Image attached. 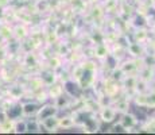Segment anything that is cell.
Listing matches in <instances>:
<instances>
[{
    "label": "cell",
    "mask_w": 155,
    "mask_h": 135,
    "mask_svg": "<svg viewBox=\"0 0 155 135\" xmlns=\"http://www.w3.org/2000/svg\"><path fill=\"white\" fill-rule=\"evenodd\" d=\"M14 124H15V120H14V119H10V118H8L4 123H2V124H0V133H5V134L14 133Z\"/></svg>",
    "instance_id": "20"
},
{
    "label": "cell",
    "mask_w": 155,
    "mask_h": 135,
    "mask_svg": "<svg viewBox=\"0 0 155 135\" xmlns=\"http://www.w3.org/2000/svg\"><path fill=\"white\" fill-rule=\"evenodd\" d=\"M7 119H8L7 112H5V111H3V110H0V124H2V123H4Z\"/></svg>",
    "instance_id": "24"
},
{
    "label": "cell",
    "mask_w": 155,
    "mask_h": 135,
    "mask_svg": "<svg viewBox=\"0 0 155 135\" xmlns=\"http://www.w3.org/2000/svg\"><path fill=\"white\" fill-rule=\"evenodd\" d=\"M12 34H14L15 39L22 42L28 38V30L25 23H20V25H16L15 27H12Z\"/></svg>",
    "instance_id": "10"
},
{
    "label": "cell",
    "mask_w": 155,
    "mask_h": 135,
    "mask_svg": "<svg viewBox=\"0 0 155 135\" xmlns=\"http://www.w3.org/2000/svg\"><path fill=\"white\" fill-rule=\"evenodd\" d=\"M2 81H3V80H2V79H0V88H2Z\"/></svg>",
    "instance_id": "25"
},
{
    "label": "cell",
    "mask_w": 155,
    "mask_h": 135,
    "mask_svg": "<svg viewBox=\"0 0 155 135\" xmlns=\"http://www.w3.org/2000/svg\"><path fill=\"white\" fill-rule=\"evenodd\" d=\"M119 123L126 128L127 133H131V131H132L134 128L139 124V120H138V118H136L135 113H132V112L128 111V112H124V113H121L120 115Z\"/></svg>",
    "instance_id": "2"
},
{
    "label": "cell",
    "mask_w": 155,
    "mask_h": 135,
    "mask_svg": "<svg viewBox=\"0 0 155 135\" xmlns=\"http://www.w3.org/2000/svg\"><path fill=\"white\" fill-rule=\"evenodd\" d=\"M91 2H93V3H94V2H97V0H91Z\"/></svg>",
    "instance_id": "27"
},
{
    "label": "cell",
    "mask_w": 155,
    "mask_h": 135,
    "mask_svg": "<svg viewBox=\"0 0 155 135\" xmlns=\"http://www.w3.org/2000/svg\"><path fill=\"white\" fill-rule=\"evenodd\" d=\"M46 91H47L49 99L54 100V99H57L58 96H61L64 93V84H59V83H57V81H54L53 84L46 86Z\"/></svg>",
    "instance_id": "8"
},
{
    "label": "cell",
    "mask_w": 155,
    "mask_h": 135,
    "mask_svg": "<svg viewBox=\"0 0 155 135\" xmlns=\"http://www.w3.org/2000/svg\"><path fill=\"white\" fill-rule=\"evenodd\" d=\"M146 108H155V91L146 92V100H144Z\"/></svg>",
    "instance_id": "21"
},
{
    "label": "cell",
    "mask_w": 155,
    "mask_h": 135,
    "mask_svg": "<svg viewBox=\"0 0 155 135\" xmlns=\"http://www.w3.org/2000/svg\"><path fill=\"white\" fill-rule=\"evenodd\" d=\"M111 53L108 45L105 42H100V43H96V46L93 47V56L96 57L97 59H104L108 54Z\"/></svg>",
    "instance_id": "11"
},
{
    "label": "cell",
    "mask_w": 155,
    "mask_h": 135,
    "mask_svg": "<svg viewBox=\"0 0 155 135\" xmlns=\"http://www.w3.org/2000/svg\"><path fill=\"white\" fill-rule=\"evenodd\" d=\"M116 110L113 108V106H104V107H100V112H99V116H100V122L103 123H113L116 119Z\"/></svg>",
    "instance_id": "4"
},
{
    "label": "cell",
    "mask_w": 155,
    "mask_h": 135,
    "mask_svg": "<svg viewBox=\"0 0 155 135\" xmlns=\"http://www.w3.org/2000/svg\"><path fill=\"white\" fill-rule=\"evenodd\" d=\"M7 93L10 96V99H12V100H20L27 93V89L23 85H19V84H12L11 86H8Z\"/></svg>",
    "instance_id": "7"
},
{
    "label": "cell",
    "mask_w": 155,
    "mask_h": 135,
    "mask_svg": "<svg viewBox=\"0 0 155 135\" xmlns=\"http://www.w3.org/2000/svg\"><path fill=\"white\" fill-rule=\"evenodd\" d=\"M39 122H41L42 128L45 131H47V133H55V131L59 128V118H58V115L50 116V118H46V119L39 120Z\"/></svg>",
    "instance_id": "6"
},
{
    "label": "cell",
    "mask_w": 155,
    "mask_h": 135,
    "mask_svg": "<svg viewBox=\"0 0 155 135\" xmlns=\"http://www.w3.org/2000/svg\"><path fill=\"white\" fill-rule=\"evenodd\" d=\"M2 25H3V20H2V19H0V26H2Z\"/></svg>",
    "instance_id": "26"
},
{
    "label": "cell",
    "mask_w": 155,
    "mask_h": 135,
    "mask_svg": "<svg viewBox=\"0 0 155 135\" xmlns=\"http://www.w3.org/2000/svg\"><path fill=\"white\" fill-rule=\"evenodd\" d=\"M148 39V32L146 31L144 29H135V32H134V42H139V43H143Z\"/></svg>",
    "instance_id": "18"
},
{
    "label": "cell",
    "mask_w": 155,
    "mask_h": 135,
    "mask_svg": "<svg viewBox=\"0 0 155 135\" xmlns=\"http://www.w3.org/2000/svg\"><path fill=\"white\" fill-rule=\"evenodd\" d=\"M58 112H59V110L54 103H50V104L43 103L42 107H41V110H39V112H38V115L35 116V118H37L38 120H43V119L50 118V116L58 115Z\"/></svg>",
    "instance_id": "3"
},
{
    "label": "cell",
    "mask_w": 155,
    "mask_h": 135,
    "mask_svg": "<svg viewBox=\"0 0 155 135\" xmlns=\"http://www.w3.org/2000/svg\"><path fill=\"white\" fill-rule=\"evenodd\" d=\"M121 89V85L120 83H117V81L112 80L111 77H109L108 80L104 81V86H103V93L111 96V97L115 99V96L119 95V92H120Z\"/></svg>",
    "instance_id": "5"
},
{
    "label": "cell",
    "mask_w": 155,
    "mask_h": 135,
    "mask_svg": "<svg viewBox=\"0 0 155 135\" xmlns=\"http://www.w3.org/2000/svg\"><path fill=\"white\" fill-rule=\"evenodd\" d=\"M112 106L116 110V112H120V113L128 112V110H130V99L128 97H119L117 100H113Z\"/></svg>",
    "instance_id": "13"
},
{
    "label": "cell",
    "mask_w": 155,
    "mask_h": 135,
    "mask_svg": "<svg viewBox=\"0 0 155 135\" xmlns=\"http://www.w3.org/2000/svg\"><path fill=\"white\" fill-rule=\"evenodd\" d=\"M109 133H127V131L120 123H117V124H115L111 130H109Z\"/></svg>",
    "instance_id": "23"
},
{
    "label": "cell",
    "mask_w": 155,
    "mask_h": 135,
    "mask_svg": "<svg viewBox=\"0 0 155 135\" xmlns=\"http://www.w3.org/2000/svg\"><path fill=\"white\" fill-rule=\"evenodd\" d=\"M62 66V57L61 56H53L50 57V59L47 61V68L53 69V70H57Z\"/></svg>",
    "instance_id": "19"
},
{
    "label": "cell",
    "mask_w": 155,
    "mask_h": 135,
    "mask_svg": "<svg viewBox=\"0 0 155 135\" xmlns=\"http://www.w3.org/2000/svg\"><path fill=\"white\" fill-rule=\"evenodd\" d=\"M7 116L10 119H14V120H16V119L19 118H23L22 115V103H19V101H12V104L10 106V108H8L7 111Z\"/></svg>",
    "instance_id": "9"
},
{
    "label": "cell",
    "mask_w": 155,
    "mask_h": 135,
    "mask_svg": "<svg viewBox=\"0 0 155 135\" xmlns=\"http://www.w3.org/2000/svg\"><path fill=\"white\" fill-rule=\"evenodd\" d=\"M14 133L15 134H25V133H27V120H25V118H19V119H16V120H15Z\"/></svg>",
    "instance_id": "17"
},
{
    "label": "cell",
    "mask_w": 155,
    "mask_h": 135,
    "mask_svg": "<svg viewBox=\"0 0 155 135\" xmlns=\"http://www.w3.org/2000/svg\"><path fill=\"white\" fill-rule=\"evenodd\" d=\"M41 107H42V103H39L38 100H31V101H26V103H22V115L23 118H35L39 112Z\"/></svg>",
    "instance_id": "1"
},
{
    "label": "cell",
    "mask_w": 155,
    "mask_h": 135,
    "mask_svg": "<svg viewBox=\"0 0 155 135\" xmlns=\"http://www.w3.org/2000/svg\"><path fill=\"white\" fill-rule=\"evenodd\" d=\"M119 68L121 69V72L124 74H138V72H139V69L136 66L134 59H128V61H124L123 64H119Z\"/></svg>",
    "instance_id": "14"
},
{
    "label": "cell",
    "mask_w": 155,
    "mask_h": 135,
    "mask_svg": "<svg viewBox=\"0 0 155 135\" xmlns=\"http://www.w3.org/2000/svg\"><path fill=\"white\" fill-rule=\"evenodd\" d=\"M0 38L3 41H10L11 38H14L12 34V27H11L8 23H3L0 26Z\"/></svg>",
    "instance_id": "16"
},
{
    "label": "cell",
    "mask_w": 155,
    "mask_h": 135,
    "mask_svg": "<svg viewBox=\"0 0 155 135\" xmlns=\"http://www.w3.org/2000/svg\"><path fill=\"white\" fill-rule=\"evenodd\" d=\"M2 65H3V64H2V62H0V69H2Z\"/></svg>",
    "instance_id": "28"
},
{
    "label": "cell",
    "mask_w": 155,
    "mask_h": 135,
    "mask_svg": "<svg viewBox=\"0 0 155 135\" xmlns=\"http://www.w3.org/2000/svg\"><path fill=\"white\" fill-rule=\"evenodd\" d=\"M76 126V120H74V116H62L59 118V128L61 130H70Z\"/></svg>",
    "instance_id": "15"
},
{
    "label": "cell",
    "mask_w": 155,
    "mask_h": 135,
    "mask_svg": "<svg viewBox=\"0 0 155 135\" xmlns=\"http://www.w3.org/2000/svg\"><path fill=\"white\" fill-rule=\"evenodd\" d=\"M49 8H50V3L47 0H38L37 4H35V11H38V12L49 11Z\"/></svg>",
    "instance_id": "22"
},
{
    "label": "cell",
    "mask_w": 155,
    "mask_h": 135,
    "mask_svg": "<svg viewBox=\"0 0 155 135\" xmlns=\"http://www.w3.org/2000/svg\"><path fill=\"white\" fill-rule=\"evenodd\" d=\"M127 52L131 54L132 57H136V58H139V57H143V54H144V47L142 46V43H139V42H130V43L127 45Z\"/></svg>",
    "instance_id": "12"
}]
</instances>
